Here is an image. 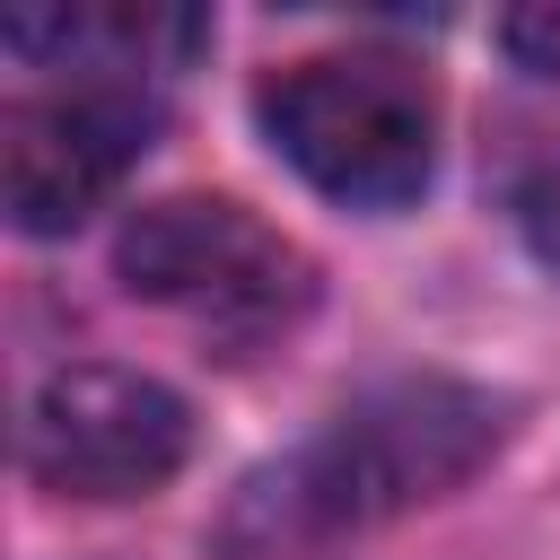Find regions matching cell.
I'll return each mask as SVG.
<instances>
[{
    "label": "cell",
    "mask_w": 560,
    "mask_h": 560,
    "mask_svg": "<svg viewBox=\"0 0 560 560\" xmlns=\"http://www.w3.org/2000/svg\"><path fill=\"white\" fill-rule=\"evenodd\" d=\"M114 271L131 298L184 315L219 359H254L315 315V254L228 192L140 201L114 236Z\"/></svg>",
    "instance_id": "obj_1"
},
{
    "label": "cell",
    "mask_w": 560,
    "mask_h": 560,
    "mask_svg": "<svg viewBox=\"0 0 560 560\" xmlns=\"http://www.w3.org/2000/svg\"><path fill=\"white\" fill-rule=\"evenodd\" d=\"M271 149L341 210H402L438 166V88L411 52H306L254 88Z\"/></svg>",
    "instance_id": "obj_2"
},
{
    "label": "cell",
    "mask_w": 560,
    "mask_h": 560,
    "mask_svg": "<svg viewBox=\"0 0 560 560\" xmlns=\"http://www.w3.org/2000/svg\"><path fill=\"white\" fill-rule=\"evenodd\" d=\"M499 438H508L499 394L464 376H385L306 446V472L324 481L341 525H376L472 481L499 455Z\"/></svg>",
    "instance_id": "obj_3"
},
{
    "label": "cell",
    "mask_w": 560,
    "mask_h": 560,
    "mask_svg": "<svg viewBox=\"0 0 560 560\" xmlns=\"http://www.w3.org/2000/svg\"><path fill=\"white\" fill-rule=\"evenodd\" d=\"M184 455L192 411L140 368H52L26 402V481L52 499H149Z\"/></svg>",
    "instance_id": "obj_4"
},
{
    "label": "cell",
    "mask_w": 560,
    "mask_h": 560,
    "mask_svg": "<svg viewBox=\"0 0 560 560\" xmlns=\"http://www.w3.org/2000/svg\"><path fill=\"white\" fill-rule=\"evenodd\" d=\"M158 140V96L131 79H70L0 114V201L18 236H70Z\"/></svg>",
    "instance_id": "obj_5"
},
{
    "label": "cell",
    "mask_w": 560,
    "mask_h": 560,
    "mask_svg": "<svg viewBox=\"0 0 560 560\" xmlns=\"http://www.w3.org/2000/svg\"><path fill=\"white\" fill-rule=\"evenodd\" d=\"M9 52L79 70V79H166L210 44L201 9H166V0H70V9H9L0 18Z\"/></svg>",
    "instance_id": "obj_6"
},
{
    "label": "cell",
    "mask_w": 560,
    "mask_h": 560,
    "mask_svg": "<svg viewBox=\"0 0 560 560\" xmlns=\"http://www.w3.org/2000/svg\"><path fill=\"white\" fill-rule=\"evenodd\" d=\"M341 508L324 499L306 455H289L236 490V508L219 516V560H341Z\"/></svg>",
    "instance_id": "obj_7"
},
{
    "label": "cell",
    "mask_w": 560,
    "mask_h": 560,
    "mask_svg": "<svg viewBox=\"0 0 560 560\" xmlns=\"http://www.w3.org/2000/svg\"><path fill=\"white\" fill-rule=\"evenodd\" d=\"M499 192H508V219L525 228V245L560 271V122H508Z\"/></svg>",
    "instance_id": "obj_8"
},
{
    "label": "cell",
    "mask_w": 560,
    "mask_h": 560,
    "mask_svg": "<svg viewBox=\"0 0 560 560\" xmlns=\"http://www.w3.org/2000/svg\"><path fill=\"white\" fill-rule=\"evenodd\" d=\"M499 44L525 61V70H542V79H560V0H534V9H508L499 18Z\"/></svg>",
    "instance_id": "obj_9"
}]
</instances>
